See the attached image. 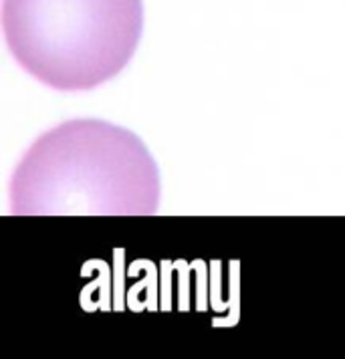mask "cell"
<instances>
[{
	"mask_svg": "<svg viewBox=\"0 0 345 359\" xmlns=\"http://www.w3.org/2000/svg\"><path fill=\"white\" fill-rule=\"evenodd\" d=\"M13 59L55 91H91L133 59L142 0H2Z\"/></svg>",
	"mask_w": 345,
	"mask_h": 359,
	"instance_id": "cell-2",
	"label": "cell"
},
{
	"mask_svg": "<svg viewBox=\"0 0 345 359\" xmlns=\"http://www.w3.org/2000/svg\"><path fill=\"white\" fill-rule=\"evenodd\" d=\"M160 196V170L146 144L99 119L45 131L8 184L15 216H154Z\"/></svg>",
	"mask_w": 345,
	"mask_h": 359,
	"instance_id": "cell-1",
	"label": "cell"
}]
</instances>
